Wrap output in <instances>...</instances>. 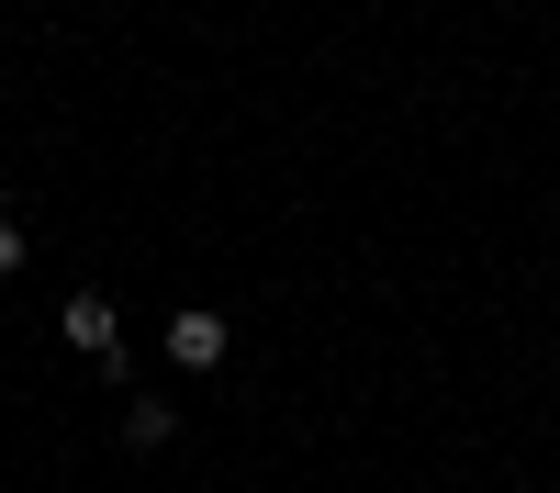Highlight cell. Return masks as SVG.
Returning <instances> with one entry per match:
<instances>
[{
  "label": "cell",
  "mask_w": 560,
  "mask_h": 493,
  "mask_svg": "<svg viewBox=\"0 0 560 493\" xmlns=\"http://www.w3.org/2000/svg\"><path fill=\"white\" fill-rule=\"evenodd\" d=\"M23 258H34V236H23V213L0 202V269H23Z\"/></svg>",
  "instance_id": "obj_4"
},
{
  "label": "cell",
  "mask_w": 560,
  "mask_h": 493,
  "mask_svg": "<svg viewBox=\"0 0 560 493\" xmlns=\"http://www.w3.org/2000/svg\"><path fill=\"white\" fill-rule=\"evenodd\" d=\"M168 437H179V403L168 392H135L124 403V448H168Z\"/></svg>",
  "instance_id": "obj_3"
},
{
  "label": "cell",
  "mask_w": 560,
  "mask_h": 493,
  "mask_svg": "<svg viewBox=\"0 0 560 493\" xmlns=\"http://www.w3.org/2000/svg\"><path fill=\"white\" fill-rule=\"evenodd\" d=\"M68 348L102 359V371H124V314H113V292H68Z\"/></svg>",
  "instance_id": "obj_1"
},
{
  "label": "cell",
  "mask_w": 560,
  "mask_h": 493,
  "mask_svg": "<svg viewBox=\"0 0 560 493\" xmlns=\"http://www.w3.org/2000/svg\"><path fill=\"white\" fill-rule=\"evenodd\" d=\"M168 371H224V314L213 303H179L168 314Z\"/></svg>",
  "instance_id": "obj_2"
}]
</instances>
